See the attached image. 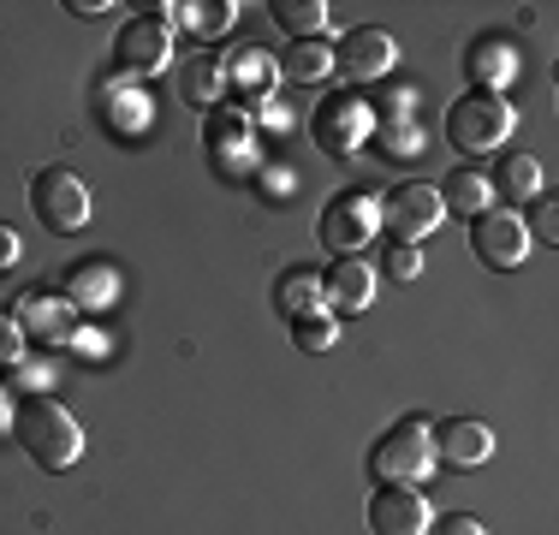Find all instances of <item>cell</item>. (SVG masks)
<instances>
[{"label": "cell", "mask_w": 559, "mask_h": 535, "mask_svg": "<svg viewBox=\"0 0 559 535\" xmlns=\"http://www.w3.org/2000/svg\"><path fill=\"white\" fill-rule=\"evenodd\" d=\"M12 440H19L43 471H72L78 452H84V428H78V417L48 393L19 399V411H12Z\"/></svg>", "instance_id": "obj_1"}, {"label": "cell", "mask_w": 559, "mask_h": 535, "mask_svg": "<svg viewBox=\"0 0 559 535\" xmlns=\"http://www.w3.org/2000/svg\"><path fill=\"white\" fill-rule=\"evenodd\" d=\"M435 464H441V452H435V423L429 417H399L388 435L376 440V452H369V471L376 482H405V488H417V482L435 476Z\"/></svg>", "instance_id": "obj_2"}, {"label": "cell", "mask_w": 559, "mask_h": 535, "mask_svg": "<svg viewBox=\"0 0 559 535\" xmlns=\"http://www.w3.org/2000/svg\"><path fill=\"white\" fill-rule=\"evenodd\" d=\"M512 107L506 96H488V90H471L447 107V143L459 155H495L506 138H512Z\"/></svg>", "instance_id": "obj_3"}, {"label": "cell", "mask_w": 559, "mask_h": 535, "mask_svg": "<svg viewBox=\"0 0 559 535\" xmlns=\"http://www.w3.org/2000/svg\"><path fill=\"white\" fill-rule=\"evenodd\" d=\"M31 209L48 233H84L96 203H90V185L72 167H43L31 179Z\"/></svg>", "instance_id": "obj_4"}, {"label": "cell", "mask_w": 559, "mask_h": 535, "mask_svg": "<svg viewBox=\"0 0 559 535\" xmlns=\"http://www.w3.org/2000/svg\"><path fill=\"white\" fill-rule=\"evenodd\" d=\"M376 131V107H369L364 96H322L310 114V138L322 155H357L364 150V138Z\"/></svg>", "instance_id": "obj_5"}, {"label": "cell", "mask_w": 559, "mask_h": 535, "mask_svg": "<svg viewBox=\"0 0 559 535\" xmlns=\"http://www.w3.org/2000/svg\"><path fill=\"white\" fill-rule=\"evenodd\" d=\"M376 233H381V197H369V191H340L322 209V221H316L322 250H340V257H357Z\"/></svg>", "instance_id": "obj_6"}, {"label": "cell", "mask_w": 559, "mask_h": 535, "mask_svg": "<svg viewBox=\"0 0 559 535\" xmlns=\"http://www.w3.org/2000/svg\"><path fill=\"white\" fill-rule=\"evenodd\" d=\"M381 221H388L393 238H405V245H423V238L441 233L447 203H441V191H435V185L411 179V185H393V191H388V203H381Z\"/></svg>", "instance_id": "obj_7"}, {"label": "cell", "mask_w": 559, "mask_h": 535, "mask_svg": "<svg viewBox=\"0 0 559 535\" xmlns=\"http://www.w3.org/2000/svg\"><path fill=\"white\" fill-rule=\"evenodd\" d=\"M114 60H119V72H126V78H155L162 66H173V31L155 19V12H138V19L119 24Z\"/></svg>", "instance_id": "obj_8"}, {"label": "cell", "mask_w": 559, "mask_h": 535, "mask_svg": "<svg viewBox=\"0 0 559 535\" xmlns=\"http://www.w3.org/2000/svg\"><path fill=\"white\" fill-rule=\"evenodd\" d=\"M530 245H536V238H530V226H524V214H518V209H483L471 221V250L488 268H524Z\"/></svg>", "instance_id": "obj_9"}, {"label": "cell", "mask_w": 559, "mask_h": 535, "mask_svg": "<svg viewBox=\"0 0 559 535\" xmlns=\"http://www.w3.org/2000/svg\"><path fill=\"white\" fill-rule=\"evenodd\" d=\"M393 60H399V43L381 24H357L334 43V72L352 78V84H381L393 72Z\"/></svg>", "instance_id": "obj_10"}, {"label": "cell", "mask_w": 559, "mask_h": 535, "mask_svg": "<svg viewBox=\"0 0 559 535\" xmlns=\"http://www.w3.org/2000/svg\"><path fill=\"white\" fill-rule=\"evenodd\" d=\"M435 512H429V494L405 488V482H381L369 494V530L376 535H429Z\"/></svg>", "instance_id": "obj_11"}, {"label": "cell", "mask_w": 559, "mask_h": 535, "mask_svg": "<svg viewBox=\"0 0 559 535\" xmlns=\"http://www.w3.org/2000/svg\"><path fill=\"white\" fill-rule=\"evenodd\" d=\"M221 78H226V96H233L238 114H245V107H262V102L274 96L280 66H274L269 48H233V54L221 60Z\"/></svg>", "instance_id": "obj_12"}, {"label": "cell", "mask_w": 559, "mask_h": 535, "mask_svg": "<svg viewBox=\"0 0 559 535\" xmlns=\"http://www.w3.org/2000/svg\"><path fill=\"white\" fill-rule=\"evenodd\" d=\"M376 304V268L364 257H334V268L322 274V310L328 316H364Z\"/></svg>", "instance_id": "obj_13"}, {"label": "cell", "mask_w": 559, "mask_h": 535, "mask_svg": "<svg viewBox=\"0 0 559 535\" xmlns=\"http://www.w3.org/2000/svg\"><path fill=\"white\" fill-rule=\"evenodd\" d=\"M435 452L452 471H476V464L495 459V428L476 417H447V423H435Z\"/></svg>", "instance_id": "obj_14"}, {"label": "cell", "mask_w": 559, "mask_h": 535, "mask_svg": "<svg viewBox=\"0 0 559 535\" xmlns=\"http://www.w3.org/2000/svg\"><path fill=\"white\" fill-rule=\"evenodd\" d=\"M203 150L215 155L221 173H238L250 160V119L238 107H209L203 119Z\"/></svg>", "instance_id": "obj_15"}, {"label": "cell", "mask_w": 559, "mask_h": 535, "mask_svg": "<svg viewBox=\"0 0 559 535\" xmlns=\"http://www.w3.org/2000/svg\"><path fill=\"white\" fill-rule=\"evenodd\" d=\"M464 72H471V90L500 96V84L518 72V48L506 43V36H476V43L464 48Z\"/></svg>", "instance_id": "obj_16"}, {"label": "cell", "mask_w": 559, "mask_h": 535, "mask_svg": "<svg viewBox=\"0 0 559 535\" xmlns=\"http://www.w3.org/2000/svg\"><path fill=\"white\" fill-rule=\"evenodd\" d=\"M488 191H495V209L500 203H536L542 197V160L536 155H500Z\"/></svg>", "instance_id": "obj_17"}, {"label": "cell", "mask_w": 559, "mask_h": 535, "mask_svg": "<svg viewBox=\"0 0 559 535\" xmlns=\"http://www.w3.org/2000/svg\"><path fill=\"white\" fill-rule=\"evenodd\" d=\"M19 328L36 333V340H72V321H66V298L60 292H24L19 298Z\"/></svg>", "instance_id": "obj_18"}, {"label": "cell", "mask_w": 559, "mask_h": 535, "mask_svg": "<svg viewBox=\"0 0 559 535\" xmlns=\"http://www.w3.org/2000/svg\"><path fill=\"white\" fill-rule=\"evenodd\" d=\"M280 78H292V84H322V78H334V43L328 36H310V43H286L280 54Z\"/></svg>", "instance_id": "obj_19"}, {"label": "cell", "mask_w": 559, "mask_h": 535, "mask_svg": "<svg viewBox=\"0 0 559 535\" xmlns=\"http://www.w3.org/2000/svg\"><path fill=\"white\" fill-rule=\"evenodd\" d=\"M114 292H119V280L108 262H78L66 274V304H78V310H108Z\"/></svg>", "instance_id": "obj_20"}, {"label": "cell", "mask_w": 559, "mask_h": 535, "mask_svg": "<svg viewBox=\"0 0 559 535\" xmlns=\"http://www.w3.org/2000/svg\"><path fill=\"white\" fill-rule=\"evenodd\" d=\"M435 191H441V203H447V214L459 209V214H483V209H495V191H488V173H476V167H452L441 185H435Z\"/></svg>", "instance_id": "obj_21"}, {"label": "cell", "mask_w": 559, "mask_h": 535, "mask_svg": "<svg viewBox=\"0 0 559 535\" xmlns=\"http://www.w3.org/2000/svg\"><path fill=\"white\" fill-rule=\"evenodd\" d=\"M274 304H280V316H286V321L316 316V310H322V274H316V268H292V274H280Z\"/></svg>", "instance_id": "obj_22"}, {"label": "cell", "mask_w": 559, "mask_h": 535, "mask_svg": "<svg viewBox=\"0 0 559 535\" xmlns=\"http://www.w3.org/2000/svg\"><path fill=\"white\" fill-rule=\"evenodd\" d=\"M274 24L292 43H310L328 31V0H274Z\"/></svg>", "instance_id": "obj_23"}, {"label": "cell", "mask_w": 559, "mask_h": 535, "mask_svg": "<svg viewBox=\"0 0 559 535\" xmlns=\"http://www.w3.org/2000/svg\"><path fill=\"white\" fill-rule=\"evenodd\" d=\"M179 90H185V102H191V107H221L226 78H221V60H215V54H197V60L185 66Z\"/></svg>", "instance_id": "obj_24"}, {"label": "cell", "mask_w": 559, "mask_h": 535, "mask_svg": "<svg viewBox=\"0 0 559 535\" xmlns=\"http://www.w3.org/2000/svg\"><path fill=\"white\" fill-rule=\"evenodd\" d=\"M108 119H114L119 138H138V131L155 119V102H150V96H138V90H119L114 107H108Z\"/></svg>", "instance_id": "obj_25"}, {"label": "cell", "mask_w": 559, "mask_h": 535, "mask_svg": "<svg viewBox=\"0 0 559 535\" xmlns=\"http://www.w3.org/2000/svg\"><path fill=\"white\" fill-rule=\"evenodd\" d=\"M292 340H298L304 352H334V345H340V321L328 316V310L298 316V321H292Z\"/></svg>", "instance_id": "obj_26"}, {"label": "cell", "mask_w": 559, "mask_h": 535, "mask_svg": "<svg viewBox=\"0 0 559 535\" xmlns=\"http://www.w3.org/2000/svg\"><path fill=\"white\" fill-rule=\"evenodd\" d=\"M381 274L388 280H417L423 274V250L405 245V238H388V245H381Z\"/></svg>", "instance_id": "obj_27"}, {"label": "cell", "mask_w": 559, "mask_h": 535, "mask_svg": "<svg viewBox=\"0 0 559 535\" xmlns=\"http://www.w3.org/2000/svg\"><path fill=\"white\" fill-rule=\"evenodd\" d=\"M179 19L191 24V31L215 36V31H226V24H233V7H226V0H203V7H191V12L179 7Z\"/></svg>", "instance_id": "obj_28"}, {"label": "cell", "mask_w": 559, "mask_h": 535, "mask_svg": "<svg viewBox=\"0 0 559 535\" xmlns=\"http://www.w3.org/2000/svg\"><path fill=\"white\" fill-rule=\"evenodd\" d=\"M19 357H24V328H19V316H0V369L19 364Z\"/></svg>", "instance_id": "obj_29"}, {"label": "cell", "mask_w": 559, "mask_h": 535, "mask_svg": "<svg viewBox=\"0 0 559 535\" xmlns=\"http://www.w3.org/2000/svg\"><path fill=\"white\" fill-rule=\"evenodd\" d=\"M429 535H488L483 518H471V512H452V518H435Z\"/></svg>", "instance_id": "obj_30"}, {"label": "cell", "mask_w": 559, "mask_h": 535, "mask_svg": "<svg viewBox=\"0 0 559 535\" xmlns=\"http://www.w3.org/2000/svg\"><path fill=\"white\" fill-rule=\"evenodd\" d=\"M19 257H24V245H19V233H12L7 221H0V268H19Z\"/></svg>", "instance_id": "obj_31"}, {"label": "cell", "mask_w": 559, "mask_h": 535, "mask_svg": "<svg viewBox=\"0 0 559 535\" xmlns=\"http://www.w3.org/2000/svg\"><path fill=\"white\" fill-rule=\"evenodd\" d=\"M66 345H72L78 357H102V352H108V340H102V333H90V328H84V333H72Z\"/></svg>", "instance_id": "obj_32"}, {"label": "cell", "mask_w": 559, "mask_h": 535, "mask_svg": "<svg viewBox=\"0 0 559 535\" xmlns=\"http://www.w3.org/2000/svg\"><path fill=\"white\" fill-rule=\"evenodd\" d=\"M66 12H78V19H108L114 0H66Z\"/></svg>", "instance_id": "obj_33"}, {"label": "cell", "mask_w": 559, "mask_h": 535, "mask_svg": "<svg viewBox=\"0 0 559 535\" xmlns=\"http://www.w3.org/2000/svg\"><path fill=\"white\" fill-rule=\"evenodd\" d=\"M554 233H559V221H554V209L542 203V209H536V233H530V238H554Z\"/></svg>", "instance_id": "obj_34"}, {"label": "cell", "mask_w": 559, "mask_h": 535, "mask_svg": "<svg viewBox=\"0 0 559 535\" xmlns=\"http://www.w3.org/2000/svg\"><path fill=\"white\" fill-rule=\"evenodd\" d=\"M262 119H269V126H292V107H280V102H262Z\"/></svg>", "instance_id": "obj_35"}]
</instances>
